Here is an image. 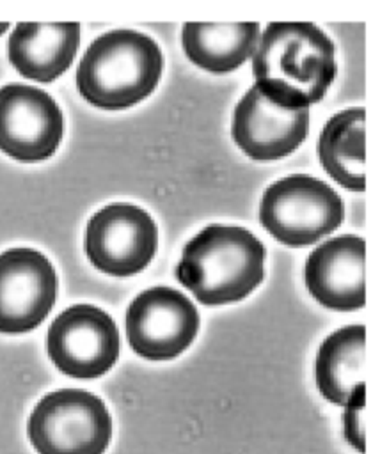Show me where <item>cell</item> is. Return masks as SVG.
<instances>
[{
    "instance_id": "cell-13",
    "label": "cell",
    "mask_w": 380,
    "mask_h": 454,
    "mask_svg": "<svg viewBox=\"0 0 380 454\" xmlns=\"http://www.w3.org/2000/svg\"><path fill=\"white\" fill-rule=\"evenodd\" d=\"M80 44V23H18L9 37V60L25 76L53 82L73 64Z\"/></svg>"
},
{
    "instance_id": "cell-4",
    "label": "cell",
    "mask_w": 380,
    "mask_h": 454,
    "mask_svg": "<svg viewBox=\"0 0 380 454\" xmlns=\"http://www.w3.org/2000/svg\"><path fill=\"white\" fill-rule=\"evenodd\" d=\"M27 433L37 454H103L112 438V419L98 395L60 388L36 404Z\"/></svg>"
},
{
    "instance_id": "cell-6",
    "label": "cell",
    "mask_w": 380,
    "mask_h": 454,
    "mask_svg": "<svg viewBox=\"0 0 380 454\" xmlns=\"http://www.w3.org/2000/svg\"><path fill=\"white\" fill-rule=\"evenodd\" d=\"M119 332L101 309L78 303L60 312L46 335V349L59 371L71 378H98L119 356Z\"/></svg>"
},
{
    "instance_id": "cell-9",
    "label": "cell",
    "mask_w": 380,
    "mask_h": 454,
    "mask_svg": "<svg viewBox=\"0 0 380 454\" xmlns=\"http://www.w3.org/2000/svg\"><path fill=\"white\" fill-rule=\"evenodd\" d=\"M62 133V112L48 92L23 83L0 89V151L20 161H41L57 151Z\"/></svg>"
},
{
    "instance_id": "cell-7",
    "label": "cell",
    "mask_w": 380,
    "mask_h": 454,
    "mask_svg": "<svg viewBox=\"0 0 380 454\" xmlns=\"http://www.w3.org/2000/svg\"><path fill=\"white\" fill-rule=\"evenodd\" d=\"M158 229L147 211L115 202L94 213L85 229V254L103 273L130 277L156 254Z\"/></svg>"
},
{
    "instance_id": "cell-11",
    "label": "cell",
    "mask_w": 380,
    "mask_h": 454,
    "mask_svg": "<svg viewBox=\"0 0 380 454\" xmlns=\"http://www.w3.org/2000/svg\"><path fill=\"white\" fill-rule=\"evenodd\" d=\"M309 128L307 108H284L250 87L233 114V138L252 160H279L293 153Z\"/></svg>"
},
{
    "instance_id": "cell-15",
    "label": "cell",
    "mask_w": 380,
    "mask_h": 454,
    "mask_svg": "<svg viewBox=\"0 0 380 454\" xmlns=\"http://www.w3.org/2000/svg\"><path fill=\"white\" fill-rule=\"evenodd\" d=\"M314 376L320 394L344 406L359 385H364V326L350 325L332 332L316 355Z\"/></svg>"
},
{
    "instance_id": "cell-14",
    "label": "cell",
    "mask_w": 380,
    "mask_h": 454,
    "mask_svg": "<svg viewBox=\"0 0 380 454\" xmlns=\"http://www.w3.org/2000/svg\"><path fill=\"white\" fill-rule=\"evenodd\" d=\"M259 37L256 21H188L181 32L186 57L210 73H229L254 55Z\"/></svg>"
},
{
    "instance_id": "cell-17",
    "label": "cell",
    "mask_w": 380,
    "mask_h": 454,
    "mask_svg": "<svg viewBox=\"0 0 380 454\" xmlns=\"http://www.w3.org/2000/svg\"><path fill=\"white\" fill-rule=\"evenodd\" d=\"M364 404H366V388L364 385H359L353 395L344 404V415H343L344 438L360 454L364 452Z\"/></svg>"
},
{
    "instance_id": "cell-16",
    "label": "cell",
    "mask_w": 380,
    "mask_h": 454,
    "mask_svg": "<svg viewBox=\"0 0 380 454\" xmlns=\"http://www.w3.org/2000/svg\"><path fill=\"white\" fill-rule=\"evenodd\" d=\"M318 156L327 174L343 188L364 190V108L332 115L321 129Z\"/></svg>"
},
{
    "instance_id": "cell-12",
    "label": "cell",
    "mask_w": 380,
    "mask_h": 454,
    "mask_svg": "<svg viewBox=\"0 0 380 454\" xmlns=\"http://www.w3.org/2000/svg\"><path fill=\"white\" fill-rule=\"evenodd\" d=\"M305 286L327 309H360L364 305V239L344 234L314 248L305 261Z\"/></svg>"
},
{
    "instance_id": "cell-5",
    "label": "cell",
    "mask_w": 380,
    "mask_h": 454,
    "mask_svg": "<svg viewBox=\"0 0 380 454\" xmlns=\"http://www.w3.org/2000/svg\"><path fill=\"white\" fill-rule=\"evenodd\" d=\"M343 218L344 206L336 190L307 174L272 183L259 204L263 227L288 247L316 243L336 231Z\"/></svg>"
},
{
    "instance_id": "cell-1",
    "label": "cell",
    "mask_w": 380,
    "mask_h": 454,
    "mask_svg": "<svg viewBox=\"0 0 380 454\" xmlns=\"http://www.w3.org/2000/svg\"><path fill=\"white\" fill-rule=\"evenodd\" d=\"M252 57L254 87L284 108L318 103L336 76L334 43L309 21H272Z\"/></svg>"
},
{
    "instance_id": "cell-8",
    "label": "cell",
    "mask_w": 380,
    "mask_h": 454,
    "mask_svg": "<svg viewBox=\"0 0 380 454\" xmlns=\"http://www.w3.org/2000/svg\"><path fill=\"white\" fill-rule=\"evenodd\" d=\"M199 312L179 291L156 286L142 291L126 310L131 349L147 360H170L195 339Z\"/></svg>"
},
{
    "instance_id": "cell-3",
    "label": "cell",
    "mask_w": 380,
    "mask_h": 454,
    "mask_svg": "<svg viewBox=\"0 0 380 454\" xmlns=\"http://www.w3.org/2000/svg\"><path fill=\"white\" fill-rule=\"evenodd\" d=\"M162 67V51L149 35L117 28L91 43L80 60L76 85L82 98L91 105L121 110L154 90Z\"/></svg>"
},
{
    "instance_id": "cell-2",
    "label": "cell",
    "mask_w": 380,
    "mask_h": 454,
    "mask_svg": "<svg viewBox=\"0 0 380 454\" xmlns=\"http://www.w3.org/2000/svg\"><path fill=\"white\" fill-rule=\"evenodd\" d=\"M265 247L247 229L211 223L183 248L178 280L204 305L243 300L263 280Z\"/></svg>"
},
{
    "instance_id": "cell-10",
    "label": "cell",
    "mask_w": 380,
    "mask_h": 454,
    "mask_svg": "<svg viewBox=\"0 0 380 454\" xmlns=\"http://www.w3.org/2000/svg\"><path fill=\"white\" fill-rule=\"evenodd\" d=\"M57 298V273L34 248L0 254V332L23 333L39 326Z\"/></svg>"
},
{
    "instance_id": "cell-18",
    "label": "cell",
    "mask_w": 380,
    "mask_h": 454,
    "mask_svg": "<svg viewBox=\"0 0 380 454\" xmlns=\"http://www.w3.org/2000/svg\"><path fill=\"white\" fill-rule=\"evenodd\" d=\"M7 28H9V23H7V21H5V23H0V35H2Z\"/></svg>"
}]
</instances>
